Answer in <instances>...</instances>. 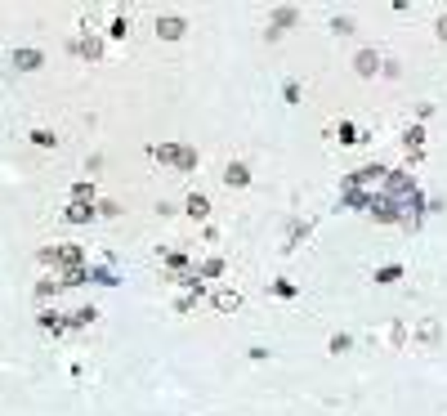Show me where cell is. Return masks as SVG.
Listing matches in <instances>:
<instances>
[]
</instances>
